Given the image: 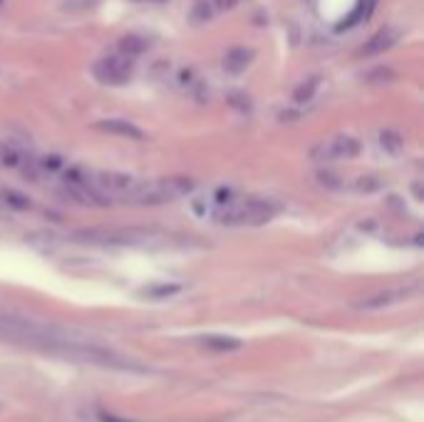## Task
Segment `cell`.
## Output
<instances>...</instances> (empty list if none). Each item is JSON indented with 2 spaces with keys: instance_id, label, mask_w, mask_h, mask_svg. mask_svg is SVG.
Listing matches in <instances>:
<instances>
[{
  "instance_id": "obj_10",
  "label": "cell",
  "mask_w": 424,
  "mask_h": 422,
  "mask_svg": "<svg viewBox=\"0 0 424 422\" xmlns=\"http://www.w3.org/2000/svg\"><path fill=\"white\" fill-rule=\"evenodd\" d=\"M201 343L206 345L209 350H216V353H231V350L241 348V340L231 335H206L201 338Z\"/></svg>"
},
{
  "instance_id": "obj_22",
  "label": "cell",
  "mask_w": 424,
  "mask_h": 422,
  "mask_svg": "<svg viewBox=\"0 0 424 422\" xmlns=\"http://www.w3.org/2000/svg\"><path fill=\"white\" fill-rule=\"evenodd\" d=\"M318 179H320V184H323V186H330V189H340V184H338L340 179H338L335 174H325V172H320Z\"/></svg>"
},
{
  "instance_id": "obj_21",
  "label": "cell",
  "mask_w": 424,
  "mask_h": 422,
  "mask_svg": "<svg viewBox=\"0 0 424 422\" xmlns=\"http://www.w3.org/2000/svg\"><path fill=\"white\" fill-rule=\"evenodd\" d=\"M97 0H65L63 11H84V8H92Z\"/></svg>"
},
{
  "instance_id": "obj_12",
  "label": "cell",
  "mask_w": 424,
  "mask_h": 422,
  "mask_svg": "<svg viewBox=\"0 0 424 422\" xmlns=\"http://www.w3.org/2000/svg\"><path fill=\"white\" fill-rule=\"evenodd\" d=\"M372 8H375V0H360L355 11H352L347 18H342V23L338 25V30H347V27H355L357 23H362L367 15H370Z\"/></svg>"
},
{
  "instance_id": "obj_18",
  "label": "cell",
  "mask_w": 424,
  "mask_h": 422,
  "mask_svg": "<svg viewBox=\"0 0 424 422\" xmlns=\"http://www.w3.org/2000/svg\"><path fill=\"white\" fill-rule=\"evenodd\" d=\"M394 77H397V72H394L392 68H377V70H372V72H367V82H372V84L394 82Z\"/></svg>"
},
{
  "instance_id": "obj_17",
  "label": "cell",
  "mask_w": 424,
  "mask_h": 422,
  "mask_svg": "<svg viewBox=\"0 0 424 422\" xmlns=\"http://www.w3.org/2000/svg\"><path fill=\"white\" fill-rule=\"evenodd\" d=\"M211 15H214V8H211L209 0H199L194 6V11H191V20L196 23V25H201V23H209Z\"/></svg>"
},
{
  "instance_id": "obj_5",
  "label": "cell",
  "mask_w": 424,
  "mask_h": 422,
  "mask_svg": "<svg viewBox=\"0 0 424 422\" xmlns=\"http://www.w3.org/2000/svg\"><path fill=\"white\" fill-rule=\"evenodd\" d=\"M87 181L102 194H120L124 196L127 191L134 186V177L120 174V172H97V174H87Z\"/></svg>"
},
{
  "instance_id": "obj_25",
  "label": "cell",
  "mask_w": 424,
  "mask_h": 422,
  "mask_svg": "<svg viewBox=\"0 0 424 422\" xmlns=\"http://www.w3.org/2000/svg\"><path fill=\"white\" fill-rule=\"evenodd\" d=\"M139 3H162V0H139Z\"/></svg>"
},
{
  "instance_id": "obj_8",
  "label": "cell",
  "mask_w": 424,
  "mask_h": 422,
  "mask_svg": "<svg viewBox=\"0 0 424 422\" xmlns=\"http://www.w3.org/2000/svg\"><path fill=\"white\" fill-rule=\"evenodd\" d=\"M102 129V132L107 134H117V137H124V139H144V132H141L139 127H134L131 122L127 120H102L100 124H97Z\"/></svg>"
},
{
  "instance_id": "obj_20",
  "label": "cell",
  "mask_w": 424,
  "mask_h": 422,
  "mask_svg": "<svg viewBox=\"0 0 424 422\" xmlns=\"http://www.w3.org/2000/svg\"><path fill=\"white\" fill-rule=\"evenodd\" d=\"M383 147L385 149H390V152H399L402 149V137L399 134H394V132H383Z\"/></svg>"
},
{
  "instance_id": "obj_13",
  "label": "cell",
  "mask_w": 424,
  "mask_h": 422,
  "mask_svg": "<svg viewBox=\"0 0 424 422\" xmlns=\"http://www.w3.org/2000/svg\"><path fill=\"white\" fill-rule=\"evenodd\" d=\"M181 290V286L176 283H157V286H147L141 288V295L144 298H152V301H164V298H172Z\"/></svg>"
},
{
  "instance_id": "obj_23",
  "label": "cell",
  "mask_w": 424,
  "mask_h": 422,
  "mask_svg": "<svg viewBox=\"0 0 424 422\" xmlns=\"http://www.w3.org/2000/svg\"><path fill=\"white\" fill-rule=\"evenodd\" d=\"M236 3L238 0H214V8L216 11H231V8H236Z\"/></svg>"
},
{
  "instance_id": "obj_15",
  "label": "cell",
  "mask_w": 424,
  "mask_h": 422,
  "mask_svg": "<svg viewBox=\"0 0 424 422\" xmlns=\"http://www.w3.org/2000/svg\"><path fill=\"white\" fill-rule=\"evenodd\" d=\"M318 82H320L318 77H310V79H305V82H300L298 87H295V92H293V102L303 105V102H310V100H313L315 90H318Z\"/></svg>"
},
{
  "instance_id": "obj_1",
  "label": "cell",
  "mask_w": 424,
  "mask_h": 422,
  "mask_svg": "<svg viewBox=\"0 0 424 422\" xmlns=\"http://www.w3.org/2000/svg\"><path fill=\"white\" fill-rule=\"evenodd\" d=\"M278 214V206L271 199L258 196H238L236 194L229 204L216 206L209 217L224 226H261L268 224Z\"/></svg>"
},
{
  "instance_id": "obj_2",
  "label": "cell",
  "mask_w": 424,
  "mask_h": 422,
  "mask_svg": "<svg viewBox=\"0 0 424 422\" xmlns=\"http://www.w3.org/2000/svg\"><path fill=\"white\" fill-rule=\"evenodd\" d=\"M194 181L186 177H167V179H152V181H134L129 191L124 194L127 201L131 204H167V201L181 199L191 194Z\"/></svg>"
},
{
  "instance_id": "obj_16",
  "label": "cell",
  "mask_w": 424,
  "mask_h": 422,
  "mask_svg": "<svg viewBox=\"0 0 424 422\" xmlns=\"http://www.w3.org/2000/svg\"><path fill=\"white\" fill-rule=\"evenodd\" d=\"M23 152L13 144H3L0 147V164H6V167H20L23 164Z\"/></svg>"
},
{
  "instance_id": "obj_11",
  "label": "cell",
  "mask_w": 424,
  "mask_h": 422,
  "mask_svg": "<svg viewBox=\"0 0 424 422\" xmlns=\"http://www.w3.org/2000/svg\"><path fill=\"white\" fill-rule=\"evenodd\" d=\"M149 50V42L139 35H124L120 40V53L127 55V58H139Z\"/></svg>"
},
{
  "instance_id": "obj_6",
  "label": "cell",
  "mask_w": 424,
  "mask_h": 422,
  "mask_svg": "<svg viewBox=\"0 0 424 422\" xmlns=\"http://www.w3.org/2000/svg\"><path fill=\"white\" fill-rule=\"evenodd\" d=\"M419 290V286H399V288H390V290H380V293L370 295V298H365L362 303H357L360 308H367V311H372V308H387V306H394V303L399 301H407V298H412L414 293Z\"/></svg>"
},
{
  "instance_id": "obj_9",
  "label": "cell",
  "mask_w": 424,
  "mask_h": 422,
  "mask_svg": "<svg viewBox=\"0 0 424 422\" xmlns=\"http://www.w3.org/2000/svg\"><path fill=\"white\" fill-rule=\"evenodd\" d=\"M253 60V50L248 48H233L226 53L224 58V68L229 70V72H243V70L251 65Z\"/></svg>"
},
{
  "instance_id": "obj_7",
  "label": "cell",
  "mask_w": 424,
  "mask_h": 422,
  "mask_svg": "<svg viewBox=\"0 0 424 422\" xmlns=\"http://www.w3.org/2000/svg\"><path fill=\"white\" fill-rule=\"evenodd\" d=\"M394 40H397V32H394L392 27H383V30H377L375 35H372L370 40L362 45L360 55H362V58H372V55H380V53H385L387 48H392Z\"/></svg>"
},
{
  "instance_id": "obj_26",
  "label": "cell",
  "mask_w": 424,
  "mask_h": 422,
  "mask_svg": "<svg viewBox=\"0 0 424 422\" xmlns=\"http://www.w3.org/2000/svg\"><path fill=\"white\" fill-rule=\"evenodd\" d=\"M0 3H3V0H0Z\"/></svg>"
},
{
  "instance_id": "obj_19",
  "label": "cell",
  "mask_w": 424,
  "mask_h": 422,
  "mask_svg": "<svg viewBox=\"0 0 424 422\" xmlns=\"http://www.w3.org/2000/svg\"><path fill=\"white\" fill-rule=\"evenodd\" d=\"M355 189L365 191V194H372V191L383 189V179H377V177H360V179L355 181Z\"/></svg>"
},
{
  "instance_id": "obj_4",
  "label": "cell",
  "mask_w": 424,
  "mask_h": 422,
  "mask_svg": "<svg viewBox=\"0 0 424 422\" xmlns=\"http://www.w3.org/2000/svg\"><path fill=\"white\" fill-rule=\"evenodd\" d=\"M360 152V142L352 137H338L328 139V142H320L318 147L310 149V159L313 162H333V159L342 157H355Z\"/></svg>"
},
{
  "instance_id": "obj_14",
  "label": "cell",
  "mask_w": 424,
  "mask_h": 422,
  "mask_svg": "<svg viewBox=\"0 0 424 422\" xmlns=\"http://www.w3.org/2000/svg\"><path fill=\"white\" fill-rule=\"evenodd\" d=\"M0 201H3L8 209H15V211H27L32 206V201L27 199L25 194L15 191V189H3V191H0Z\"/></svg>"
},
{
  "instance_id": "obj_24",
  "label": "cell",
  "mask_w": 424,
  "mask_h": 422,
  "mask_svg": "<svg viewBox=\"0 0 424 422\" xmlns=\"http://www.w3.org/2000/svg\"><path fill=\"white\" fill-rule=\"evenodd\" d=\"M100 422H134V420H124V417H115V415H100Z\"/></svg>"
},
{
  "instance_id": "obj_3",
  "label": "cell",
  "mask_w": 424,
  "mask_h": 422,
  "mask_svg": "<svg viewBox=\"0 0 424 422\" xmlns=\"http://www.w3.org/2000/svg\"><path fill=\"white\" fill-rule=\"evenodd\" d=\"M92 72H94V77L105 84H124L127 79L131 77V72H134V63H131V58H127V55H122V53L107 55V58L94 63Z\"/></svg>"
}]
</instances>
